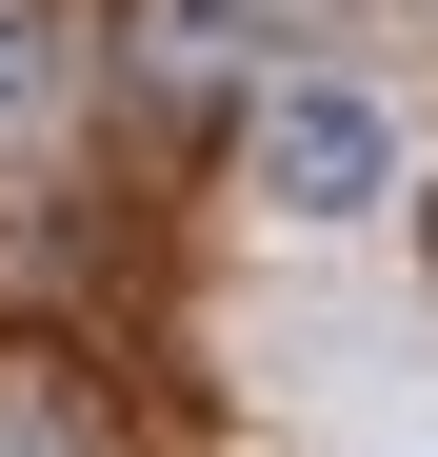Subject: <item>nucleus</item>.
I'll list each match as a JSON object with an SVG mask.
<instances>
[{
  "mask_svg": "<svg viewBox=\"0 0 438 457\" xmlns=\"http://www.w3.org/2000/svg\"><path fill=\"white\" fill-rule=\"evenodd\" d=\"M240 199H259V219H299V239L379 219V199H399V80H358V60L259 80V120H240Z\"/></svg>",
  "mask_w": 438,
  "mask_h": 457,
  "instance_id": "nucleus-1",
  "label": "nucleus"
},
{
  "mask_svg": "<svg viewBox=\"0 0 438 457\" xmlns=\"http://www.w3.org/2000/svg\"><path fill=\"white\" fill-rule=\"evenodd\" d=\"M60 120H80V0H0V160H40Z\"/></svg>",
  "mask_w": 438,
  "mask_h": 457,
  "instance_id": "nucleus-2",
  "label": "nucleus"
},
{
  "mask_svg": "<svg viewBox=\"0 0 438 457\" xmlns=\"http://www.w3.org/2000/svg\"><path fill=\"white\" fill-rule=\"evenodd\" d=\"M0 457H100V398L60 338H0Z\"/></svg>",
  "mask_w": 438,
  "mask_h": 457,
  "instance_id": "nucleus-3",
  "label": "nucleus"
},
{
  "mask_svg": "<svg viewBox=\"0 0 438 457\" xmlns=\"http://www.w3.org/2000/svg\"><path fill=\"white\" fill-rule=\"evenodd\" d=\"M259 40H279V0H139V60H180V80H219Z\"/></svg>",
  "mask_w": 438,
  "mask_h": 457,
  "instance_id": "nucleus-4",
  "label": "nucleus"
}]
</instances>
